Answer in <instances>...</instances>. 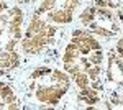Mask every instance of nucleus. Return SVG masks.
Here are the masks:
<instances>
[{"mask_svg":"<svg viewBox=\"0 0 123 110\" xmlns=\"http://www.w3.org/2000/svg\"><path fill=\"white\" fill-rule=\"evenodd\" d=\"M0 109H21V100L15 89L0 81Z\"/></svg>","mask_w":123,"mask_h":110,"instance_id":"nucleus-8","label":"nucleus"},{"mask_svg":"<svg viewBox=\"0 0 123 110\" xmlns=\"http://www.w3.org/2000/svg\"><path fill=\"white\" fill-rule=\"evenodd\" d=\"M72 77L51 66H39L31 71L26 81V94L41 107H56L71 91Z\"/></svg>","mask_w":123,"mask_h":110,"instance_id":"nucleus-2","label":"nucleus"},{"mask_svg":"<svg viewBox=\"0 0 123 110\" xmlns=\"http://www.w3.org/2000/svg\"><path fill=\"white\" fill-rule=\"evenodd\" d=\"M79 2L80 0H41L36 13L43 15L56 26H64L72 23L79 8Z\"/></svg>","mask_w":123,"mask_h":110,"instance_id":"nucleus-6","label":"nucleus"},{"mask_svg":"<svg viewBox=\"0 0 123 110\" xmlns=\"http://www.w3.org/2000/svg\"><path fill=\"white\" fill-rule=\"evenodd\" d=\"M79 23L97 38H113L120 33V20L113 8L89 5L79 13Z\"/></svg>","mask_w":123,"mask_h":110,"instance_id":"nucleus-5","label":"nucleus"},{"mask_svg":"<svg viewBox=\"0 0 123 110\" xmlns=\"http://www.w3.org/2000/svg\"><path fill=\"white\" fill-rule=\"evenodd\" d=\"M61 63L77 87L80 104L90 107L100 100V94L104 91V49L97 36L87 30H72L71 38L62 49Z\"/></svg>","mask_w":123,"mask_h":110,"instance_id":"nucleus-1","label":"nucleus"},{"mask_svg":"<svg viewBox=\"0 0 123 110\" xmlns=\"http://www.w3.org/2000/svg\"><path fill=\"white\" fill-rule=\"evenodd\" d=\"M122 95H123V89H122ZM122 102H123V99H122Z\"/></svg>","mask_w":123,"mask_h":110,"instance_id":"nucleus-10","label":"nucleus"},{"mask_svg":"<svg viewBox=\"0 0 123 110\" xmlns=\"http://www.w3.org/2000/svg\"><path fill=\"white\" fill-rule=\"evenodd\" d=\"M23 20L25 12L17 3L0 12V76L20 66L21 53L18 48L23 36Z\"/></svg>","mask_w":123,"mask_h":110,"instance_id":"nucleus-3","label":"nucleus"},{"mask_svg":"<svg viewBox=\"0 0 123 110\" xmlns=\"http://www.w3.org/2000/svg\"><path fill=\"white\" fill-rule=\"evenodd\" d=\"M12 2H13V3H21V5H23V3H30V2H33V0H12Z\"/></svg>","mask_w":123,"mask_h":110,"instance_id":"nucleus-9","label":"nucleus"},{"mask_svg":"<svg viewBox=\"0 0 123 110\" xmlns=\"http://www.w3.org/2000/svg\"><path fill=\"white\" fill-rule=\"evenodd\" d=\"M56 25H53L43 15L35 12L33 17L30 18L26 30L23 31V36L20 41V53L25 56L41 54L56 41Z\"/></svg>","mask_w":123,"mask_h":110,"instance_id":"nucleus-4","label":"nucleus"},{"mask_svg":"<svg viewBox=\"0 0 123 110\" xmlns=\"http://www.w3.org/2000/svg\"><path fill=\"white\" fill-rule=\"evenodd\" d=\"M107 81L115 87L123 85V59L115 53V49L108 54L107 63Z\"/></svg>","mask_w":123,"mask_h":110,"instance_id":"nucleus-7","label":"nucleus"}]
</instances>
